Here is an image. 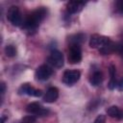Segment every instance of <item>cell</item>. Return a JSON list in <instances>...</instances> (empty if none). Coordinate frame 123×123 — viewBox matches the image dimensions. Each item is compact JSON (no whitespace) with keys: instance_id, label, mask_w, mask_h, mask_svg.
I'll return each instance as SVG.
<instances>
[{"instance_id":"obj_1","label":"cell","mask_w":123,"mask_h":123,"mask_svg":"<svg viewBox=\"0 0 123 123\" xmlns=\"http://www.w3.org/2000/svg\"><path fill=\"white\" fill-rule=\"evenodd\" d=\"M46 13H47V12H46L45 8L40 7L38 9H37L36 11H34L31 14H29L27 16V18L23 22V28L25 30H28V31L36 30L37 28L38 24L45 17Z\"/></svg>"},{"instance_id":"obj_2","label":"cell","mask_w":123,"mask_h":123,"mask_svg":"<svg viewBox=\"0 0 123 123\" xmlns=\"http://www.w3.org/2000/svg\"><path fill=\"white\" fill-rule=\"evenodd\" d=\"M7 18L13 26H20L22 23V17L19 9L16 6H12L7 13Z\"/></svg>"},{"instance_id":"obj_3","label":"cell","mask_w":123,"mask_h":123,"mask_svg":"<svg viewBox=\"0 0 123 123\" xmlns=\"http://www.w3.org/2000/svg\"><path fill=\"white\" fill-rule=\"evenodd\" d=\"M82 60V51L79 44H70L68 52V61L70 63H77Z\"/></svg>"},{"instance_id":"obj_4","label":"cell","mask_w":123,"mask_h":123,"mask_svg":"<svg viewBox=\"0 0 123 123\" xmlns=\"http://www.w3.org/2000/svg\"><path fill=\"white\" fill-rule=\"evenodd\" d=\"M111 42V39L107 37L104 36H99V35H93L90 37L89 40V46L91 48H102L105 45L109 44Z\"/></svg>"},{"instance_id":"obj_5","label":"cell","mask_w":123,"mask_h":123,"mask_svg":"<svg viewBox=\"0 0 123 123\" xmlns=\"http://www.w3.org/2000/svg\"><path fill=\"white\" fill-rule=\"evenodd\" d=\"M81 73L79 70H66L63 73L62 82L67 86H72L79 81Z\"/></svg>"},{"instance_id":"obj_6","label":"cell","mask_w":123,"mask_h":123,"mask_svg":"<svg viewBox=\"0 0 123 123\" xmlns=\"http://www.w3.org/2000/svg\"><path fill=\"white\" fill-rule=\"evenodd\" d=\"M48 62L52 64L54 67L61 68L63 65V56L62 52L58 50H53L48 58Z\"/></svg>"},{"instance_id":"obj_7","label":"cell","mask_w":123,"mask_h":123,"mask_svg":"<svg viewBox=\"0 0 123 123\" xmlns=\"http://www.w3.org/2000/svg\"><path fill=\"white\" fill-rule=\"evenodd\" d=\"M18 93L19 94H26V95H29V96H35V97H39L42 94L40 89L34 88L30 84H23L19 87Z\"/></svg>"},{"instance_id":"obj_8","label":"cell","mask_w":123,"mask_h":123,"mask_svg":"<svg viewBox=\"0 0 123 123\" xmlns=\"http://www.w3.org/2000/svg\"><path fill=\"white\" fill-rule=\"evenodd\" d=\"M53 73V70L51 67H49L48 65L46 64H42L40 65L37 71H36V77L37 80H40V81H44V80H47Z\"/></svg>"},{"instance_id":"obj_9","label":"cell","mask_w":123,"mask_h":123,"mask_svg":"<svg viewBox=\"0 0 123 123\" xmlns=\"http://www.w3.org/2000/svg\"><path fill=\"white\" fill-rule=\"evenodd\" d=\"M26 111H27V112H29V113H32V114H38V115H40V116L45 115V114H47V112H48V111L42 109L41 106H40L37 102H33V103L29 104V105L26 107Z\"/></svg>"},{"instance_id":"obj_10","label":"cell","mask_w":123,"mask_h":123,"mask_svg":"<svg viewBox=\"0 0 123 123\" xmlns=\"http://www.w3.org/2000/svg\"><path fill=\"white\" fill-rule=\"evenodd\" d=\"M58 96H59L58 88L52 86V87H49L47 89V91H46V93H45V95L43 97V100L46 103H53V102H55L57 100Z\"/></svg>"},{"instance_id":"obj_11","label":"cell","mask_w":123,"mask_h":123,"mask_svg":"<svg viewBox=\"0 0 123 123\" xmlns=\"http://www.w3.org/2000/svg\"><path fill=\"white\" fill-rule=\"evenodd\" d=\"M85 6V2H80V1H71L67 3L66 9L67 12L70 13H76L79 12Z\"/></svg>"},{"instance_id":"obj_12","label":"cell","mask_w":123,"mask_h":123,"mask_svg":"<svg viewBox=\"0 0 123 123\" xmlns=\"http://www.w3.org/2000/svg\"><path fill=\"white\" fill-rule=\"evenodd\" d=\"M102 80H103V77H102V73L100 71H95L91 77L89 78V82L92 86H99L101 83H102Z\"/></svg>"},{"instance_id":"obj_13","label":"cell","mask_w":123,"mask_h":123,"mask_svg":"<svg viewBox=\"0 0 123 123\" xmlns=\"http://www.w3.org/2000/svg\"><path fill=\"white\" fill-rule=\"evenodd\" d=\"M106 111H107L108 115H110L111 117H113V118H121V116H122V113H121L119 108L116 106L109 107Z\"/></svg>"},{"instance_id":"obj_14","label":"cell","mask_w":123,"mask_h":123,"mask_svg":"<svg viewBox=\"0 0 123 123\" xmlns=\"http://www.w3.org/2000/svg\"><path fill=\"white\" fill-rule=\"evenodd\" d=\"M5 54H6V56L11 57V58L12 57H14L16 55V49H15V47L13 45H12V44L7 45L5 47Z\"/></svg>"},{"instance_id":"obj_15","label":"cell","mask_w":123,"mask_h":123,"mask_svg":"<svg viewBox=\"0 0 123 123\" xmlns=\"http://www.w3.org/2000/svg\"><path fill=\"white\" fill-rule=\"evenodd\" d=\"M84 39V35L83 34H77L74 36L70 37V42L71 44H80V42H82Z\"/></svg>"},{"instance_id":"obj_16","label":"cell","mask_w":123,"mask_h":123,"mask_svg":"<svg viewBox=\"0 0 123 123\" xmlns=\"http://www.w3.org/2000/svg\"><path fill=\"white\" fill-rule=\"evenodd\" d=\"M115 8H116V11L120 14H123V0L116 1L115 2Z\"/></svg>"},{"instance_id":"obj_17","label":"cell","mask_w":123,"mask_h":123,"mask_svg":"<svg viewBox=\"0 0 123 123\" xmlns=\"http://www.w3.org/2000/svg\"><path fill=\"white\" fill-rule=\"evenodd\" d=\"M116 85H117V83H116L115 77H112V78H111V80H110V82H109L108 87H109L110 89H114L115 86H116Z\"/></svg>"},{"instance_id":"obj_18","label":"cell","mask_w":123,"mask_h":123,"mask_svg":"<svg viewBox=\"0 0 123 123\" xmlns=\"http://www.w3.org/2000/svg\"><path fill=\"white\" fill-rule=\"evenodd\" d=\"M22 121H23L24 123H35L36 117L33 116V115H28V116H25Z\"/></svg>"},{"instance_id":"obj_19","label":"cell","mask_w":123,"mask_h":123,"mask_svg":"<svg viewBox=\"0 0 123 123\" xmlns=\"http://www.w3.org/2000/svg\"><path fill=\"white\" fill-rule=\"evenodd\" d=\"M94 123H106V116L104 114H100L94 120Z\"/></svg>"},{"instance_id":"obj_20","label":"cell","mask_w":123,"mask_h":123,"mask_svg":"<svg viewBox=\"0 0 123 123\" xmlns=\"http://www.w3.org/2000/svg\"><path fill=\"white\" fill-rule=\"evenodd\" d=\"M115 52L119 53V54L123 57V44H122V43L115 44Z\"/></svg>"},{"instance_id":"obj_21","label":"cell","mask_w":123,"mask_h":123,"mask_svg":"<svg viewBox=\"0 0 123 123\" xmlns=\"http://www.w3.org/2000/svg\"><path fill=\"white\" fill-rule=\"evenodd\" d=\"M109 71H110V76H111V78L115 77V67H114L113 65H110Z\"/></svg>"},{"instance_id":"obj_22","label":"cell","mask_w":123,"mask_h":123,"mask_svg":"<svg viewBox=\"0 0 123 123\" xmlns=\"http://www.w3.org/2000/svg\"><path fill=\"white\" fill-rule=\"evenodd\" d=\"M116 87H117L119 90H123V78H122V79H120V80L117 82Z\"/></svg>"},{"instance_id":"obj_23","label":"cell","mask_w":123,"mask_h":123,"mask_svg":"<svg viewBox=\"0 0 123 123\" xmlns=\"http://www.w3.org/2000/svg\"><path fill=\"white\" fill-rule=\"evenodd\" d=\"M5 90H6V86L4 83H1V94L2 95L5 93Z\"/></svg>"},{"instance_id":"obj_24","label":"cell","mask_w":123,"mask_h":123,"mask_svg":"<svg viewBox=\"0 0 123 123\" xmlns=\"http://www.w3.org/2000/svg\"><path fill=\"white\" fill-rule=\"evenodd\" d=\"M5 120H6V117H5V116H2V121H1V123H5Z\"/></svg>"}]
</instances>
